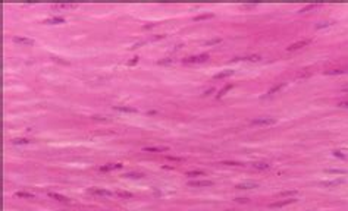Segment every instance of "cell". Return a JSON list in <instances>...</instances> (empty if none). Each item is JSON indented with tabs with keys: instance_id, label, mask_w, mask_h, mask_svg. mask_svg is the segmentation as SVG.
Masks as SVG:
<instances>
[{
	"instance_id": "26",
	"label": "cell",
	"mask_w": 348,
	"mask_h": 211,
	"mask_svg": "<svg viewBox=\"0 0 348 211\" xmlns=\"http://www.w3.org/2000/svg\"><path fill=\"white\" fill-rule=\"evenodd\" d=\"M231 86H232V85H226V86L223 88L222 91H220V92L218 94V97H222V95H223V94H225V92H226V91H228V89H231Z\"/></svg>"
},
{
	"instance_id": "29",
	"label": "cell",
	"mask_w": 348,
	"mask_h": 211,
	"mask_svg": "<svg viewBox=\"0 0 348 211\" xmlns=\"http://www.w3.org/2000/svg\"><path fill=\"white\" fill-rule=\"evenodd\" d=\"M328 173H344L342 170H326Z\"/></svg>"
},
{
	"instance_id": "9",
	"label": "cell",
	"mask_w": 348,
	"mask_h": 211,
	"mask_svg": "<svg viewBox=\"0 0 348 211\" xmlns=\"http://www.w3.org/2000/svg\"><path fill=\"white\" fill-rule=\"evenodd\" d=\"M144 153H162V151H167L166 147H144L142 148Z\"/></svg>"
},
{
	"instance_id": "13",
	"label": "cell",
	"mask_w": 348,
	"mask_h": 211,
	"mask_svg": "<svg viewBox=\"0 0 348 211\" xmlns=\"http://www.w3.org/2000/svg\"><path fill=\"white\" fill-rule=\"evenodd\" d=\"M232 73H234V70H223L220 73L214 75V79H222V78H226V76H229V75H232Z\"/></svg>"
},
{
	"instance_id": "20",
	"label": "cell",
	"mask_w": 348,
	"mask_h": 211,
	"mask_svg": "<svg viewBox=\"0 0 348 211\" xmlns=\"http://www.w3.org/2000/svg\"><path fill=\"white\" fill-rule=\"evenodd\" d=\"M12 144H15V145H18V144H29V141L25 139V138H22V139H14Z\"/></svg>"
},
{
	"instance_id": "4",
	"label": "cell",
	"mask_w": 348,
	"mask_h": 211,
	"mask_svg": "<svg viewBox=\"0 0 348 211\" xmlns=\"http://www.w3.org/2000/svg\"><path fill=\"white\" fill-rule=\"evenodd\" d=\"M91 195H98V197H112L113 194H112L110 191H106V189H100V188H91L90 191H88Z\"/></svg>"
},
{
	"instance_id": "27",
	"label": "cell",
	"mask_w": 348,
	"mask_h": 211,
	"mask_svg": "<svg viewBox=\"0 0 348 211\" xmlns=\"http://www.w3.org/2000/svg\"><path fill=\"white\" fill-rule=\"evenodd\" d=\"M338 106H339V107H342V109H348V100H345V101H339V103H338Z\"/></svg>"
},
{
	"instance_id": "14",
	"label": "cell",
	"mask_w": 348,
	"mask_h": 211,
	"mask_svg": "<svg viewBox=\"0 0 348 211\" xmlns=\"http://www.w3.org/2000/svg\"><path fill=\"white\" fill-rule=\"evenodd\" d=\"M62 22H65L63 18H50V19L44 21V24H62Z\"/></svg>"
},
{
	"instance_id": "6",
	"label": "cell",
	"mask_w": 348,
	"mask_h": 211,
	"mask_svg": "<svg viewBox=\"0 0 348 211\" xmlns=\"http://www.w3.org/2000/svg\"><path fill=\"white\" fill-rule=\"evenodd\" d=\"M190 186H195V188H203V186H212L213 182L212 180H191L188 182Z\"/></svg>"
},
{
	"instance_id": "19",
	"label": "cell",
	"mask_w": 348,
	"mask_h": 211,
	"mask_svg": "<svg viewBox=\"0 0 348 211\" xmlns=\"http://www.w3.org/2000/svg\"><path fill=\"white\" fill-rule=\"evenodd\" d=\"M282 86H284V84H280V85H276V86H273V88H272V89L269 91V94H267V95H272V94H275V92H276V91H279V89H280Z\"/></svg>"
},
{
	"instance_id": "24",
	"label": "cell",
	"mask_w": 348,
	"mask_h": 211,
	"mask_svg": "<svg viewBox=\"0 0 348 211\" xmlns=\"http://www.w3.org/2000/svg\"><path fill=\"white\" fill-rule=\"evenodd\" d=\"M342 72H344V70H341V69H338V70L334 69V70H326L325 73H326V75H335V73H342Z\"/></svg>"
},
{
	"instance_id": "15",
	"label": "cell",
	"mask_w": 348,
	"mask_h": 211,
	"mask_svg": "<svg viewBox=\"0 0 348 211\" xmlns=\"http://www.w3.org/2000/svg\"><path fill=\"white\" fill-rule=\"evenodd\" d=\"M15 197H18V198H28V199H31V198H34V195H32V194H29V192H16V194H15Z\"/></svg>"
},
{
	"instance_id": "16",
	"label": "cell",
	"mask_w": 348,
	"mask_h": 211,
	"mask_svg": "<svg viewBox=\"0 0 348 211\" xmlns=\"http://www.w3.org/2000/svg\"><path fill=\"white\" fill-rule=\"evenodd\" d=\"M49 197L50 198H55V199H57V201H68V198H65V197H62V195H59V194H49Z\"/></svg>"
},
{
	"instance_id": "11",
	"label": "cell",
	"mask_w": 348,
	"mask_h": 211,
	"mask_svg": "<svg viewBox=\"0 0 348 211\" xmlns=\"http://www.w3.org/2000/svg\"><path fill=\"white\" fill-rule=\"evenodd\" d=\"M76 7L75 3H65V4H53V9H74Z\"/></svg>"
},
{
	"instance_id": "21",
	"label": "cell",
	"mask_w": 348,
	"mask_h": 211,
	"mask_svg": "<svg viewBox=\"0 0 348 211\" xmlns=\"http://www.w3.org/2000/svg\"><path fill=\"white\" fill-rule=\"evenodd\" d=\"M297 195V191H290V192H280V197H292Z\"/></svg>"
},
{
	"instance_id": "17",
	"label": "cell",
	"mask_w": 348,
	"mask_h": 211,
	"mask_svg": "<svg viewBox=\"0 0 348 211\" xmlns=\"http://www.w3.org/2000/svg\"><path fill=\"white\" fill-rule=\"evenodd\" d=\"M204 174V171H201V170H194V171H188L187 173V176H193V177H195V176H203Z\"/></svg>"
},
{
	"instance_id": "7",
	"label": "cell",
	"mask_w": 348,
	"mask_h": 211,
	"mask_svg": "<svg viewBox=\"0 0 348 211\" xmlns=\"http://www.w3.org/2000/svg\"><path fill=\"white\" fill-rule=\"evenodd\" d=\"M121 167H122V164H121V163H115V164H113V163H110V164L101 166V167H100V171H103V173H104V171H112V170L121 169Z\"/></svg>"
},
{
	"instance_id": "23",
	"label": "cell",
	"mask_w": 348,
	"mask_h": 211,
	"mask_svg": "<svg viewBox=\"0 0 348 211\" xmlns=\"http://www.w3.org/2000/svg\"><path fill=\"white\" fill-rule=\"evenodd\" d=\"M213 15H200V16H195L194 21H201V19H207V18H212Z\"/></svg>"
},
{
	"instance_id": "1",
	"label": "cell",
	"mask_w": 348,
	"mask_h": 211,
	"mask_svg": "<svg viewBox=\"0 0 348 211\" xmlns=\"http://www.w3.org/2000/svg\"><path fill=\"white\" fill-rule=\"evenodd\" d=\"M209 59V54H198V56H191V57H187L182 60V63L185 65H194V63H204L206 60Z\"/></svg>"
},
{
	"instance_id": "30",
	"label": "cell",
	"mask_w": 348,
	"mask_h": 211,
	"mask_svg": "<svg viewBox=\"0 0 348 211\" xmlns=\"http://www.w3.org/2000/svg\"><path fill=\"white\" fill-rule=\"evenodd\" d=\"M344 89H345V91H348V86H345V88H344Z\"/></svg>"
},
{
	"instance_id": "5",
	"label": "cell",
	"mask_w": 348,
	"mask_h": 211,
	"mask_svg": "<svg viewBox=\"0 0 348 211\" xmlns=\"http://www.w3.org/2000/svg\"><path fill=\"white\" fill-rule=\"evenodd\" d=\"M12 41L16 42V44H24V45H32L34 44V40L27 38V37H14Z\"/></svg>"
},
{
	"instance_id": "3",
	"label": "cell",
	"mask_w": 348,
	"mask_h": 211,
	"mask_svg": "<svg viewBox=\"0 0 348 211\" xmlns=\"http://www.w3.org/2000/svg\"><path fill=\"white\" fill-rule=\"evenodd\" d=\"M310 41H311V40L306 38V40H301V41L294 42V44H291L290 47H286V51H297V50H300V48H303V47L308 45V44H310Z\"/></svg>"
},
{
	"instance_id": "2",
	"label": "cell",
	"mask_w": 348,
	"mask_h": 211,
	"mask_svg": "<svg viewBox=\"0 0 348 211\" xmlns=\"http://www.w3.org/2000/svg\"><path fill=\"white\" fill-rule=\"evenodd\" d=\"M253 125H263V126H269V125H275L276 123V119L273 117H260V119H254L251 120Z\"/></svg>"
},
{
	"instance_id": "25",
	"label": "cell",
	"mask_w": 348,
	"mask_h": 211,
	"mask_svg": "<svg viewBox=\"0 0 348 211\" xmlns=\"http://www.w3.org/2000/svg\"><path fill=\"white\" fill-rule=\"evenodd\" d=\"M118 195L122 198H132V194H129V192H118Z\"/></svg>"
},
{
	"instance_id": "10",
	"label": "cell",
	"mask_w": 348,
	"mask_h": 211,
	"mask_svg": "<svg viewBox=\"0 0 348 211\" xmlns=\"http://www.w3.org/2000/svg\"><path fill=\"white\" fill-rule=\"evenodd\" d=\"M291 202H294V199H284V201H278V202H272L269 207H272V208H279V207H285V205H288V204H291Z\"/></svg>"
},
{
	"instance_id": "12",
	"label": "cell",
	"mask_w": 348,
	"mask_h": 211,
	"mask_svg": "<svg viewBox=\"0 0 348 211\" xmlns=\"http://www.w3.org/2000/svg\"><path fill=\"white\" fill-rule=\"evenodd\" d=\"M270 167L267 163H254L253 164V169H256V170H267Z\"/></svg>"
},
{
	"instance_id": "18",
	"label": "cell",
	"mask_w": 348,
	"mask_h": 211,
	"mask_svg": "<svg viewBox=\"0 0 348 211\" xmlns=\"http://www.w3.org/2000/svg\"><path fill=\"white\" fill-rule=\"evenodd\" d=\"M317 6H320V4H308V6H306V7H303V9L300 10V13H304V12H307V10H311V9H316Z\"/></svg>"
},
{
	"instance_id": "28",
	"label": "cell",
	"mask_w": 348,
	"mask_h": 211,
	"mask_svg": "<svg viewBox=\"0 0 348 211\" xmlns=\"http://www.w3.org/2000/svg\"><path fill=\"white\" fill-rule=\"evenodd\" d=\"M222 164H226V166H242L239 163H235V161H223Z\"/></svg>"
},
{
	"instance_id": "22",
	"label": "cell",
	"mask_w": 348,
	"mask_h": 211,
	"mask_svg": "<svg viewBox=\"0 0 348 211\" xmlns=\"http://www.w3.org/2000/svg\"><path fill=\"white\" fill-rule=\"evenodd\" d=\"M116 110H119V112H131V113L137 112L135 109H128V107H116Z\"/></svg>"
},
{
	"instance_id": "8",
	"label": "cell",
	"mask_w": 348,
	"mask_h": 211,
	"mask_svg": "<svg viewBox=\"0 0 348 211\" xmlns=\"http://www.w3.org/2000/svg\"><path fill=\"white\" fill-rule=\"evenodd\" d=\"M237 189H253V188H257V183L256 182H251V180H248V182H242V183H238L237 186H235Z\"/></svg>"
}]
</instances>
